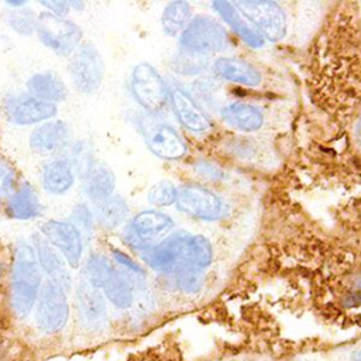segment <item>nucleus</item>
<instances>
[{"label": "nucleus", "mask_w": 361, "mask_h": 361, "mask_svg": "<svg viewBox=\"0 0 361 361\" xmlns=\"http://www.w3.org/2000/svg\"><path fill=\"white\" fill-rule=\"evenodd\" d=\"M141 257L149 268L166 276L180 271L204 272L213 261V247L203 235L176 233L141 252Z\"/></svg>", "instance_id": "1"}, {"label": "nucleus", "mask_w": 361, "mask_h": 361, "mask_svg": "<svg viewBox=\"0 0 361 361\" xmlns=\"http://www.w3.org/2000/svg\"><path fill=\"white\" fill-rule=\"evenodd\" d=\"M42 283V271L31 243L17 241L8 275L10 306L17 317L25 319L32 312Z\"/></svg>", "instance_id": "2"}, {"label": "nucleus", "mask_w": 361, "mask_h": 361, "mask_svg": "<svg viewBox=\"0 0 361 361\" xmlns=\"http://www.w3.org/2000/svg\"><path fill=\"white\" fill-rule=\"evenodd\" d=\"M41 44L58 56H71L82 44V28L65 17L41 11L35 28Z\"/></svg>", "instance_id": "3"}, {"label": "nucleus", "mask_w": 361, "mask_h": 361, "mask_svg": "<svg viewBox=\"0 0 361 361\" xmlns=\"http://www.w3.org/2000/svg\"><path fill=\"white\" fill-rule=\"evenodd\" d=\"M228 34L226 28L209 16L193 17L183 32L179 35L182 51L207 55L224 51L228 47Z\"/></svg>", "instance_id": "4"}, {"label": "nucleus", "mask_w": 361, "mask_h": 361, "mask_svg": "<svg viewBox=\"0 0 361 361\" xmlns=\"http://www.w3.org/2000/svg\"><path fill=\"white\" fill-rule=\"evenodd\" d=\"M68 73L79 93L89 96L99 90L104 78V62L93 42H82L69 56Z\"/></svg>", "instance_id": "5"}, {"label": "nucleus", "mask_w": 361, "mask_h": 361, "mask_svg": "<svg viewBox=\"0 0 361 361\" xmlns=\"http://www.w3.org/2000/svg\"><path fill=\"white\" fill-rule=\"evenodd\" d=\"M128 87L134 100L147 111V114H157L169 100L166 83L159 72L147 62H141L133 68Z\"/></svg>", "instance_id": "6"}, {"label": "nucleus", "mask_w": 361, "mask_h": 361, "mask_svg": "<svg viewBox=\"0 0 361 361\" xmlns=\"http://www.w3.org/2000/svg\"><path fill=\"white\" fill-rule=\"evenodd\" d=\"M138 130L147 148L161 159H180L188 148L178 131L155 114H144L138 118Z\"/></svg>", "instance_id": "7"}, {"label": "nucleus", "mask_w": 361, "mask_h": 361, "mask_svg": "<svg viewBox=\"0 0 361 361\" xmlns=\"http://www.w3.org/2000/svg\"><path fill=\"white\" fill-rule=\"evenodd\" d=\"M173 228V220L158 210H144L135 214L124 230L126 244L144 252L161 243Z\"/></svg>", "instance_id": "8"}, {"label": "nucleus", "mask_w": 361, "mask_h": 361, "mask_svg": "<svg viewBox=\"0 0 361 361\" xmlns=\"http://www.w3.org/2000/svg\"><path fill=\"white\" fill-rule=\"evenodd\" d=\"M68 290L49 279H47L38 293L35 309L37 326L47 334L61 331L69 317Z\"/></svg>", "instance_id": "9"}, {"label": "nucleus", "mask_w": 361, "mask_h": 361, "mask_svg": "<svg viewBox=\"0 0 361 361\" xmlns=\"http://www.w3.org/2000/svg\"><path fill=\"white\" fill-rule=\"evenodd\" d=\"M235 8L250 21V24L269 41H281L288 32V17L283 8L268 0L237 1Z\"/></svg>", "instance_id": "10"}, {"label": "nucleus", "mask_w": 361, "mask_h": 361, "mask_svg": "<svg viewBox=\"0 0 361 361\" xmlns=\"http://www.w3.org/2000/svg\"><path fill=\"white\" fill-rule=\"evenodd\" d=\"M1 111L6 120L14 126H38L52 120L58 113V106L23 92L7 94L3 99Z\"/></svg>", "instance_id": "11"}, {"label": "nucleus", "mask_w": 361, "mask_h": 361, "mask_svg": "<svg viewBox=\"0 0 361 361\" xmlns=\"http://www.w3.org/2000/svg\"><path fill=\"white\" fill-rule=\"evenodd\" d=\"M175 204L179 212L206 221L219 220L226 213V204L219 195L195 183H188L178 189Z\"/></svg>", "instance_id": "12"}, {"label": "nucleus", "mask_w": 361, "mask_h": 361, "mask_svg": "<svg viewBox=\"0 0 361 361\" xmlns=\"http://www.w3.org/2000/svg\"><path fill=\"white\" fill-rule=\"evenodd\" d=\"M72 268H78L83 259L85 238L69 220L49 219L38 231Z\"/></svg>", "instance_id": "13"}, {"label": "nucleus", "mask_w": 361, "mask_h": 361, "mask_svg": "<svg viewBox=\"0 0 361 361\" xmlns=\"http://www.w3.org/2000/svg\"><path fill=\"white\" fill-rule=\"evenodd\" d=\"M71 142V128L63 120H48L38 124L30 134V148L42 157L56 158L66 151Z\"/></svg>", "instance_id": "14"}, {"label": "nucleus", "mask_w": 361, "mask_h": 361, "mask_svg": "<svg viewBox=\"0 0 361 361\" xmlns=\"http://www.w3.org/2000/svg\"><path fill=\"white\" fill-rule=\"evenodd\" d=\"M75 302L78 319L83 327L92 331L102 330L104 327L107 322V303L99 289L82 282L76 288Z\"/></svg>", "instance_id": "15"}, {"label": "nucleus", "mask_w": 361, "mask_h": 361, "mask_svg": "<svg viewBox=\"0 0 361 361\" xmlns=\"http://www.w3.org/2000/svg\"><path fill=\"white\" fill-rule=\"evenodd\" d=\"M168 90L172 110L185 128L193 133H204L210 128L207 114L185 89L180 86H172L168 87Z\"/></svg>", "instance_id": "16"}, {"label": "nucleus", "mask_w": 361, "mask_h": 361, "mask_svg": "<svg viewBox=\"0 0 361 361\" xmlns=\"http://www.w3.org/2000/svg\"><path fill=\"white\" fill-rule=\"evenodd\" d=\"M31 245L35 251L42 274L47 275V279L56 282L69 290L72 279L63 257L39 233L32 234Z\"/></svg>", "instance_id": "17"}, {"label": "nucleus", "mask_w": 361, "mask_h": 361, "mask_svg": "<svg viewBox=\"0 0 361 361\" xmlns=\"http://www.w3.org/2000/svg\"><path fill=\"white\" fill-rule=\"evenodd\" d=\"M75 180L76 172L69 158H51L41 168V185L49 195H66L73 188Z\"/></svg>", "instance_id": "18"}, {"label": "nucleus", "mask_w": 361, "mask_h": 361, "mask_svg": "<svg viewBox=\"0 0 361 361\" xmlns=\"http://www.w3.org/2000/svg\"><path fill=\"white\" fill-rule=\"evenodd\" d=\"M214 73L227 82L258 87L262 83L261 72L248 61L238 56H220L213 63Z\"/></svg>", "instance_id": "19"}, {"label": "nucleus", "mask_w": 361, "mask_h": 361, "mask_svg": "<svg viewBox=\"0 0 361 361\" xmlns=\"http://www.w3.org/2000/svg\"><path fill=\"white\" fill-rule=\"evenodd\" d=\"M3 207L4 213L16 220H32L41 217L44 213V206L41 204L35 188L27 180H23Z\"/></svg>", "instance_id": "20"}, {"label": "nucleus", "mask_w": 361, "mask_h": 361, "mask_svg": "<svg viewBox=\"0 0 361 361\" xmlns=\"http://www.w3.org/2000/svg\"><path fill=\"white\" fill-rule=\"evenodd\" d=\"M25 86L30 94L52 104L62 103L68 97V87L65 82L56 72L51 69L31 75Z\"/></svg>", "instance_id": "21"}, {"label": "nucleus", "mask_w": 361, "mask_h": 361, "mask_svg": "<svg viewBox=\"0 0 361 361\" xmlns=\"http://www.w3.org/2000/svg\"><path fill=\"white\" fill-rule=\"evenodd\" d=\"M221 120L243 133L258 131L264 126V113L259 107L245 102H233L221 107Z\"/></svg>", "instance_id": "22"}, {"label": "nucleus", "mask_w": 361, "mask_h": 361, "mask_svg": "<svg viewBox=\"0 0 361 361\" xmlns=\"http://www.w3.org/2000/svg\"><path fill=\"white\" fill-rule=\"evenodd\" d=\"M214 11L221 17V20L251 48H261L264 45V38L261 34L250 24V21L235 8L233 3L228 1H214Z\"/></svg>", "instance_id": "23"}, {"label": "nucleus", "mask_w": 361, "mask_h": 361, "mask_svg": "<svg viewBox=\"0 0 361 361\" xmlns=\"http://www.w3.org/2000/svg\"><path fill=\"white\" fill-rule=\"evenodd\" d=\"M82 180L83 195L94 203H99L114 195L116 176L113 171L103 164H97Z\"/></svg>", "instance_id": "24"}, {"label": "nucleus", "mask_w": 361, "mask_h": 361, "mask_svg": "<svg viewBox=\"0 0 361 361\" xmlns=\"http://www.w3.org/2000/svg\"><path fill=\"white\" fill-rule=\"evenodd\" d=\"M103 296L117 309H128L134 303V285L126 271L114 268L111 276L100 290Z\"/></svg>", "instance_id": "25"}, {"label": "nucleus", "mask_w": 361, "mask_h": 361, "mask_svg": "<svg viewBox=\"0 0 361 361\" xmlns=\"http://www.w3.org/2000/svg\"><path fill=\"white\" fill-rule=\"evenodd\" d=\"M93 214L96 224L106 230H114L127 220L130 207L121 196L111 195L110 197L96 203Z\"/></svg>", "instance_id": "26"}, {"label": "nucleus", "mask_w": 361, "mask_h": 361, "mask_svg": "<svg viewBox=\"0 0 361 361\" xmlns=\"http://www.w3.org/2000/svg\"><path fill=\"white\" fill-rule=\"evenodd\" d=\"M114 268L116 267L110 262V259L106 255L100 252H92L85 259L82 267L83 282L102 290L109 278L111 276Z\"/></svg>", "instance_id": "27"}, {"label": "nucleus", "mask_w": 361, "mask_h": 361, "mask_svg": "<svg viewBox=\"0 0 361 361\" xmlns=\"http://www.w3.org/2000/svg\"><path fill=\"white\" fill-rule=\"evenodd\" d=\"M190 4L186 1L168 3L162 11L161 25L166 35L176 37L183 32L189 21L192 20Z\"/></svg>", "instance_id": "28"}, {"label": "nucleus", "mask_w": 361, "mask_h": 361, "mask_svg": "<svg viewBox=\"0 0 361 361\" xmlns=\"http://www.w3.org/2000/svg\"><path fill=\"white\" fill-rule=\"evenodd\" d=\"M73 169L76 172V176L79 178H85L87 176L92 169L97 165L94 161V155H93V148L89 144V141L86 140H80L76 141L72 147H71V157H69Z\"/></svg>", "instance_id": "29"}, {"label": "nucleus", "mask_w": 361, "mask_h": 361, "mask_svg": "<svg viewBox=\"0 0 361 361\" xmlns=\"http://www.w3.org/2000/svg\"><path fill=\"white\" fill-rule=\"evenodd\" d=\"M23 183L18 169L6 157H0V204H6L7 199Z\"/></svg>", "instance_id": "30"}, {"label": "nucleus", "mask_w": 361, "mask_h": 361, "mask_svg": "<svg viewBox=\"0 0 361 361\" xmlns=\"http://www.w3.org/2000/svg\"><path fill=\"white\" fill-rule=\"evenodd\" d=\"M37 20H38V16H35L32 10L24 6L11 8L7 14L8 27L18 35H24V37H28L35 32Z\"/></svg>", "instance_id": "31"}, {"label": "nucleus", "mask_w": 361, "mask_h": 361, "mask_svg": "<svg viewBox=\"0 0 361 361\" xmlns=\"http://www.w3.org/2000/svg\"><path fill=\"white\" fill-rule=\"evenodd\" d=\"M69 221L80 231L83 238H92L96 220L92 209L86 203L80 202L73 206Z\"/></svg>", "instance_id": "32"}, {"label": "nucleus", "mask_w": 361, "mask_h": 361, "mask_svg": "<svg viewBox=\"0 0 361 361\" xmlns=\"http://www.w3.org/2000/svg\"><path fill=\"white\" fill-rule=\"evenodd\" d=\"M178 188L169 180L157 182L148 192V202L157 207H166L176 202Z\"/></svg>", "instance_id": "33"}, {"label": "nucleus", "mask_w": 361, "mask_h": 361, "mask_svg": "<svg viewBox=\"0 0 361 361\" xmlns=\"http://www.w3.org/2000/svg\"><path fill=\"white\" fill-rule=\"evenodd\" d=\"M207 59L204 55H197L192 52L182 51L173 59V69L183 73V75H193L199 73L207 66Z\"/></svg>", "instance_id": "34"}, {"label": "nucleus", "mask_w": 361, "mask_h": 361, "mask_svg": "<svg viewBox=\"0 0 361 361\" xmlns=\"http://www.w3.org/2000/svg\"><path fill=\"white\" fill-rule=\"evenodd\" d=\"M169 278L175 286L185 293H196L204 283V272L200 271H180Z\"/></svg>", "instance_id": "35"}, {"label": "nucleus", "mask_w": 361, "mask_h": 361, "mask_svg": "<svg viewBox=\"0 0 361 361\" xmlns=\"http://www.w3.org/2000/svg\"><path fill=\"white\" fill-rule=\"evenodd\" d=\"M111 255H113V259H114L121 268H124L126 271L133 272V274H138V275L142 274L141 267H140L133 258H130L126 252H123V251L114 248V250H111Z\"/></svg>", "instance_id": "36"}, {"label": "nucleus", "mask_w": 361, "mask_h": 361, "mask_svg": "<svg viewBox=\"0 0 361 361\" xmlns=\"http://www.w3.org/2000/svg\"><path fill=\"white\" fill-rule=\"evenodd\" d=\"M39 6H42L48 13L58 17H65L71 10L68 1H41Z\"/></svg>", "instance_id": "37"}, {"label": "nucleus", "mask_w": 361, "mask_h": 361, "mask_svg": "<svg viewBox=\"0 0 361 361\" xmlns=\"http://www.w3.org/2000/svg\"><path fill=\"white\" fill-rule=\"evenodd\" d=\"M69 8H76V10H82L85 7V3H78V1H68Z\"/></svg>", "instance_id": "38"}, {"label": "nucleus", "mask_w": 361, "mask_h": 361, "mask_svg": "<svg viewBox=\"0 0 361 361\" xmlns=\"http://www.w3.org/2000/svg\"><path fill=\"white\" fill-rule=\"evenodd\" d=\"M355 137H357V140L361 142V118H360V121H358L357 126H355Z\"/></svg>", "instance_id": "39"}, {"label": "nucleus", "mask_w": 361, "mask_h": 361, "mask_svg": "<svg viewBox=\"0 0 361 361\" xmlns=\"http://www.w3.org/2000/svg\"><path fill=\"white\" fill-rule=\"evenodd\" d=\"M351 361H361V350H358V351H355V353L353 354Z\"/></svg>", "instance_id": "40"}]
</instances>
